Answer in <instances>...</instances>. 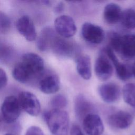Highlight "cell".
<instances>
[{"mask_svg": "<svg viewBox=\"0 0 135 135\" xmlns=\"http://www.w3.org/2000/svg\"><path fill=\"white\" fill-rule=\"evenodd\" d=\"M60 80L54 73L44 72L40 77L38 86L40 91L45 94H53L60 89Z\"/></svg>", "mask_w": 135, "mask_h": 135, "instance_id": "obj_8", "label": "cell"}, {"mask_svg": "<svg viewBox=\"0 0 135 135\" xmlns=\"http://www.w3.org/2000/svg\"><path fill=\"white\" fill-rule=\"evenodd\" d=\"M44 72L43 59L36 53H27L15 65L12 70V76L17 81L26 83L33 79L40 78Z\"/></svg>", "mask_w": 135, "mask_h": 135, "instance_id": "obj_1", "label": "cell"}, {"mask_svg": "<svg viewBox=\"0 0 135 135\" xmlns=\"http://www.w3.org/2000/svg\"><path fill=\"white\" fill-rule=\"evenodd\" d=\"M51 49L55 54L68 57L74 55L76 47L72 42L57 36L53 43Z\"/></svg>", "mask_w": 135, "mask_h": 135, "instance_id": "obj_10", "label": "cell"}, {"mask_svg": "<svg viewBox=\"0 0 135 135\" xmlns=\"http://www.w3.org/2000/svg\"><path fill=\"white\" fill-rule=\"evenodd\" d=\"M94 109L92 103L83 94L76 96L74 101V111L79 119H83L89 114L92 113Z\"/></svg>", "mask_w": 135, "mask_h": 135, "instance_id": "obj_17", "label": "cell"}, {"mask_svg": "<svg viewBox=\"0 0 135 135\" xmlns=\"http://www.w3.org/2000/svg\"><path fill=\"white\" fill-rule=\"evenodd\" d=\"M25 135H45L42 130L38 127L33 126L29 127Z\"/></svg>", "mask_w": 135, "mask_h": 135, "instance_id": "obj_25", "label": "cell"}, {"mask_svg": "<svg viewBox=\"0 0 135 135\" xmlns=\"http://www.w3.org/2000/svg\"><path fill=\"white\" fill-rule=\"evenodd\" d=\"M83 128L89 135H101L104 131L102 119L98 114L90 113L83 120Z\"/></svg>", "mask_w": 135, "mask_h": 135, "instance_id": "obj_12", "label": "cell"}, {"mask_svg": "<svg viewBox=\"0 0 135 135\" xmlns=\"http://www.w3.org/2000/svg\"><path fill=\"white\" fill-rule=\"evenodd\" d=\"M21 107L17 98L13 95L6 97L1 106V119L5 123H14L18 118Z\"/></svg>", "mask_w": 135, "mask_h": 135, "instance_id": "obj_3", "label": "cell"}, {"mask_svg": "<svg viewBox=\"0 0 135 135\" xmlns=\"http://www.w3.org/2000/svg\"><path fill=\"white\" fill-rule=\"evenodd\" d=\"M64 9V4L62 2L59 3L54 7V11L57 13H59L62 12Z\"/></svg>", "mask_w": 135, "mask_h": 135, "instance_id": "obj_28", "label": "cell"}, {"mask_svg": "<svg viewBox=\"0 0 135 135\" xmlns=\"http://www.w3.org/2000/svg\"><path fill=\"white\" fill-rule=\"evenodd\" d=\"M120 22L128 29L135 28V11L128 8L122 11Z\"/></svg>", "mask_w": 135, "mask_h": 135, "instance_id": "obj_20", "label": "cell"}, {"mask_svg": "<svg viewBox=\"0 0 135 135\" xmlns=\"http://www.w3.org/2000/svg\"><path fill=\"white\" fill-rule=\"evenodd\" d=\"M109 59L104 51L98 56L94 64V72L97 78L101 81L110 79L113 73V68Z\"/></svg>", "mask_w": 135, "mask_h": 135, "instance_id": "obj_7", "label": "cell"}, {"mask_svg": "<svg viewBox=\"0 0 135 135\" xmlns=\"http://www.w3.org/2000/svg\"><path fill=\"white\" fill-rule=\"evenodd\" d=\"M43 116L52 133L54 135L66 134L69 124V117L65 111L53 109L45 112Z\"/></svg>", "mask_w": 135, "mask_h": 135, "instance_id": "obj_2", "label": "cell"}, {"mask_svg": "<svg viewBox=\"0 0 135 135\" xmlns=\"http://www.w3.org/2000/svg\"><path fill=\"white\" fill-rule=\"evenodd\" d=\"M132 121V115L124 111H117L110 114L108 118L109 124L112 127L119 129L128 128L131 124Z\"/></svg>", "mask_w": 135, "mask_h": 135, "instance_id": "obj_14", "label": "cell"}, {"mask_svg": "<svg viewBox=\"0 0 135 135\" xmlns=\"http://www.w3.org/2000/svg\"><path fill=\"white\" fill-rule=\"evenodd\" d=\"M21 108L32 116H37L41 111V104L37 97L28 91H22L18 98Z\"/></svg>", "mask_w": 135, "mask_h": 135, "instance_id": "obj_5", "label": "cell"}, {"mask_svg": "<svg viewBox=\"0 0 135 135\" xmlns=\"http://www.w3.org/2000/svg\"><path fill=\"white\" fill-rule=\"evenodd\" d=\"M123 57L131 59L135 57V35L126 34L121 36L117 51Z\"/></svg>", "mask_w": 135, "mask_h": 135, "instance_id": "obj_16", "label": "cell"}, {"mask_svg": "<svg viewBox=\"0 0 135 135\" xmlns=\"http://www.w3.org/2000/svg\"><path fill=\"white\" fill-rule=\"evenodd\" d=\"M132 73L134 76L135 77V62L134 63L133 66H132Z\"/></svg>", "mask_w": 135, "mask_h": 135, "instance_id": "obj_29", "label": "cell"}, {"mask_svg": "<svg viewBox=\"0 0 135 135\" xmlns=\"http://www.w3.org/2000/svg\"><path fill=\"white\" fill-rule=\"evenodd\" d=\"M122 96L125 102L132 107H135V84L129 83L124 85Z\"/></svg>", "mask_w": 135, "mask_h": 135, "instance_id": "obj_21", "label": "cell"}, {"mask_svg": "<svg viewBox=\"0 0 135 135\" xmlns=\"http://www.w3.org/2000/svg\"><path fill=\"white\" fill-rule=\"evenodd\" d=\"M104 51L108 58L114 65L118 77L122 81L129 79L133 75L132 67L128 64L120 62L113 50L109 46L105 49Z\"/></svg>", "mask_w": 135, "mask_h": 135, "instance_id": "obj_9", "label": "cell"}, {"mask_svg": "<svg viewBox=\"0 0 135 135\" xmlns=\"http://www.w3.org/2000/svg\"><path fill=\"white\" fill-rule=\"evenodd\" d=\"M7 83V76L6 72L2 68L0 69V89L4 88Z\"/></svg>", "mask_w": 135, "mask_h": 135, "instance_id": "obj_26", "label": "cell"}, {"mask_svg": "<svg viewBox=\"0 0 135 135\" xmlns=\"http://www.w3.org/2000/svg\"><path fill=\"white\" fill-rule=\"evenodd\" d=\"M81 34L86 41L94 44L101 43L105 36L104 31L101 27L89 22L82 25Z\"/></svg>", "mask_w": 135, "mask_h": 135, "instance_id": "obj_6", "label": "cell"}, {"mask_svg": "<svg viewBox=\"0 0 135 135\" xmlns=\"http://www.w3.org/2000/svg\"><path fill=\"white\" fill-rule=\"evenodd\" d=\"M122 11L119 5L110 3L105 6L103 10V18L106 23L114 24L120 21Z\"/></svg>", "mask_w": 135, "mask_h": 135, "instance_id": "obj_18", "label": "cell"}, {"mask_svg": "<svg viewBox=\"0 0 135 135\" xmlns=\"http://www.w3.org/2000/svg\"><path fill=\"white\" fill-rule=\"evenodd\" d=\"M76 70L79 75L85 80H89L91 77V59L88 55H80L76 60Z\"/></svg>", "mask_w": 135, "mask_h": 135, "instance_id": "obj_19", "label": "cell"}, {"mask_svg": "<svg viewBox=\"0 0 135 135\" xmlns=\"http://www.w3.org/2000/svg\"><path fill=\"white\" fill-rule=\"evenodd\" d=\"M11 22L9 17L5 13H0V32L2 34L6 33L10 29Z\"/></svg>", "mask_w": 135, "mask_h": 135, "instance_id": "obj_24", "label": "cell"}, {"mask_svg": "<svg viewBox=\"0 0 135 135\" xmlns=\"http://www.w3.org/2000/svg\"><path fill=\"white\" fill-rule=\"evenodd\" d=\"M98 91L102 100L108 103H114L118 101L121 94L120 87L117 84L111 82L100 85Z\"/></svg>", "mask_w": 135, "mask_h": 135, "instance_id": "obj_13", "label": "cell"}, {"mask_svg": "<svg viewBox=\"0 0 135 135\" xmlns=\"http://www.w3.org/2000/svg\"><path fill=\"white\" fill-rule=\"evenodd\" d=\"M4 135H14V134L13 133H7L5 134Z\"/></svg>", "mask_w": 135, "mask_h": 135, "instance_id": "obj_30", "label": "cell"}, {"mask_svg": "<svg viewBox=\"0 0 135 135\" xmlns=\"http://www.w3.org/2000/svg\"><path fill=\"white\" fill-rule=\"evenodd\" d=\"M68 104V100L66 97L61 94L55 95L51 100V105L53 109H62Z\"/></svg>", "mask_w": 135, "mask_h": 135, "instance_id": "obj_23", "label": "cell"}, {"mask_svg": "<svg viewBox=\"0 0 135 135\" xmlns=\"http://www.w3.org/2000/svg\"><path fill=\"white\" fill-rule=\"evenodd\" d=\"M16 28L18 32L27 41H33L36 38V29L31 18L23 15L16 22Z\"/></svg>", "mask_w": 135, "mask_h": 135, "instance_id": "obj_11", "label": "cell"}, {"mask_svg": "<svg viewBox=\"0 0 135 135\" xmlns=\"http://www.w3.org/2000/svg\"><path fill=\"white\" fill-rule=\"evenodd\" d=\"M14 55V52L13 49L9 45L6 44H1L0 49V59L2 62L4 63H8Z\"/></svg>", "mask_w": 135, "mask_h": 135, "instance_id": "obj_22", "label": "cell"}, {"mask_svg": "<svg viewBox=\"0 0 135 135\" xmlns=\"http://www.w3.org/2000/svg\"><path fill=\"white\" fill-rule=\"evenodd\" d=\"M57 35L53 29L50 27L43 28L36 40V46L41 51H46L51 49Z\"/></svg>", "mask_w": 135, "mask_h": 135, "instance_id": "obj_15", "label": "cell"}, {"mask_svg": "<svg viewBox=\"0 0 135 135\" xmlns=\"http://www.w3.org/2000/svg\"><path fill=\"white\" fill-rule=\"evenodd\" d=\"M70 135H84L80 128L76 124H74L71 128Z\"/></svg>", "mask_w": 135, "mask_h": 135, "instance_id": "obj_27", "label": "cell"}, {"mask_svg": "<svg viewBox=\"0 0 135 135\" xmlns=\"http://www.w3.org/2000/svg\"><path fill=\"white\" fill-rule=\"evenodd\" d=\"M54 27L56 32L65 38L72 37L76 32L74 21L66 15H60L55 20Z\"/></svg>", "mask_w": 135, "mask_h": 135, "instance_id": "obj_4", "label": "cell"}]
</instances>
